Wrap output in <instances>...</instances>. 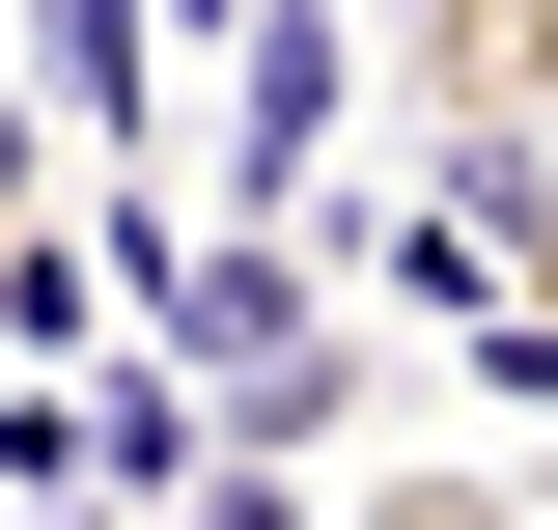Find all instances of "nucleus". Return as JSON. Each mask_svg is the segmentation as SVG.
Listing matches in <instances>:
<instances>
[{"label":"nucleus","mask_w":558,"mask_h":530,"mask_svg":"<svg viewBox=\"0 0 558 530\" xmlns=\"http://www.w3.org/2000/svg\"><path fill=\"white\" fill-rule=\"evenodd\" d=\"M84 196V112H28V84H0V224H57Z\"/></svg>","instance_id":"nucleus-5"},{"label":"nucleus","mask_w":558,"mask_h":530,"mask_svg":"<svg viewBox=\"0 0 558 530\" xmlns=\"http://www.w3.org/2000/svg\"><path fill=\"white\" fill-rule=\"evenodd\" d=\"M336 112H363V57L307 28V0H252V140H223V168H252V196H307V168H336Z\"/></svg>","instance_id":"nucleus-2"},{"label":"nucleus","mask_w":558,"mask_h":530,"mask_svg":"<svg viewBox=\"0 0 558 530\" xmlns=\"http://www.w3.org/2000/svg\"><path fill=\"white\" fill-rule=\"evenodd\" d=\"M502 279H531V308H558V196H531V252H502Z\"/></svg>","instance_id":"nucleus-6"},{"label":"nucleus","mask_w":558,"mask_h":530,"mask_svg":"<svg viewBox=\"0 0 558 530\" xmlns=\"http://www.w3.org/2000/svg\"><path fill=\"white\" fill-rule=\"evenodd\" d=\"M391 112L447 140V252H531V196H558V0H391Z\"/></svg>","instance_id":"nucleus-1"},{"label":"nucleus","mask_w":558,"mask_h":530,"mask_svg":"<svg viewBox=\"0 0 558 530\" xmlns=\"http://www.w3.org/2000/svg\"><path fill=\"white\" fill-rule=\"evenodd\" d=\"M168 530H336V503H307V447H223V474H168Z\"/></svg>","instance_id":"nucleus-4"},{"label":"nucleus","mask_w":558,"mask_h":530,"mask_svg":"<svg viewBox=\"0 0 558 530\" xmlns=\"http://www.w3.org/2000/svg\"><path fill=\"white\" fill-rule=\"evenodd\" d=\"M363 530H558V474H363Z\"/></svg>","instance_id":"nucleus-3"}]
</instances>
